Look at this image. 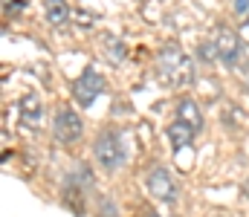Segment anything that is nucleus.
Listing matches in <instances>:
<instances>
[{"instance_id":"obj_1","label":"nucleus","mask_w":249,"mask_h":217,"mask_svg":"<svg viewBox=\"0 0 249 217\" xmlns=\"http://www.w3.org/2000/svg\"><path fill=\"white\" fill-rule=\"evenodd\" d=\"M157 78L165 87H186L194 81V61L180 47H162L157 55Z\"/></svg>"},{"instance_id":"obj_2","label":"nucleus","mask_w":249,"mask_h":217,"mask_svg":"<svg viewBox=\"0 0 249 217\" xmlns=\"http://www.w3.org/2000/svg\"><path fill=\"white\" fill-rule=\"evenodd\" d=\"M93 153H96V159H99L102 168L116 171L124 162V153H127V150H124V142L116 131H105V134H99V139L93 145Z\"/></svg>"},{"instance_id":"obj_3","label":"nucleus","mask_w":249,"mask_h":217,"mask_svg":"<svg viewBox=\"0 0 249 217\" xmlns=\"http://www.w3.org/2000/svg\"><path fill=\"white\" fill-rule=\"evenodd\" d=\"M99 93H105V78H102V75H99L96 70L81 72V78H78V81L72 84V99H75V101H78L81 107L93 104Z\"/></svg>"},{"instance_id":"obj_4","label":"nucleus","mask_w":249,"mask_h":217,"mask_svg":"<svg viewBox=\"0 0 249 217\" xmlns=\"http://www.w3.org/2000/svg\"><path fill=\"white\" fill-rule=\"evenodd\" d=\"M81 131H84L81 116H75L70 107H61L55 113V139L61 145H75L81 139Z\"/></svg>"},{"instance_id":"obj_5","label":"nucleus","mask_w":249,"mask_h":217,"mask_svg":"<svg viewBox=\"0 0 249 217\" xmlns=\"http://www.w3.org/2000/svg\"><path fill=\"white\" fill-rule=\"evenodd\" d=\"M148 191L157 200H174L177 197V185H174V180L165 168H157V171L148 174Z\"/></svg>"},{"instance_id":"obj_6","label":"nucleus","mask_w":249,"mask_h":217,"mask_svg":"<svg viewBox=\"0 0 249 217\" xmlns=\"http://www.w3.org/2000/svg\"><path fill=\"white\" fill-rule=\"evenodd\" d=\"M214 50H217V58L235 61V58H238V50H241V41H238V35H235L232 29L220 26V29L214 32Z\"/></svg>"},{"instance_id":"obj_7","label":"nucleus","mask_w":249,"mask_h":217,"mask_svg":"<svg viewBox=\"0 0 249 217\" xmlns=\"http://www.w3.org/2000/svg\"><path fill=\"white\" fill-rule=\"evenodd\" d=\"M177 116H180V122L191 125L194 131H200V128H203L200 107H197V101H191V99H180V104H177Z\"/></svg>"},{"instance_id":"obj_8","label":"nucleus","mask_w":249,"mask_h":217,"mask_svg":"<svg viewBox=\"0 0 249 217\" xmlns=\"http://www.w3.org/2000/svg\"><path fill=\"white\" fill-rule=\"evenodd\" d=\"M20 116H23L26 125H38L41 122V99L35 93H26L20 99Z\"/></svg>"},{"instance_id":"obj_9","label":"nucleus","mask_w":249,"mask_h":217,"mask_svg":"<svg viewBox=\"0 0 249 217\" xmlns=\"http://www.w3.org/2000/svg\"><path fill=\"white\" fill-rule=\"evenodd\" d=\"M191 136H194V128H191V125H186V122H180V119L168 128V139H171V145H174V150H177V148H186V145H191Z\"/></svg>"},{"instance_id":"obj_10","label":"nucleus","mask_w":249,"mask_h":217,"mask_svg":"<svg viewBox=\"0 0 249 217\" xmlns=\"http://www.w3.org/2000/svg\"><path fill=\"white\" fill-rule=\"evenodd\" d=\"M44 6H47V20H50V23H55V26L67 23V17H70L67 0H47Z\"/></svg>"},{"instance_id":"obj_11","label":"nucleus","mask_w":249,"mask_h":217,"mask_svg":"<svg viewBox=\"0 0 249 217\" xmlns=\"http://www.w3.org/2000/svg\"><path fill=\"white\" fill-rule=\"evenodd\" d=\"M235 12H238V15L249 12V0H238V3H235Z\"/></svg>"},{"instance_id":"obj_12","label":"nucleus","mask_w":249,"mask_h":217,"mask_svg":"<svg viewBox=\"0 0 249 217\" xmlns=\"http://www.w3.org/2000/svg\"><path fill=\"white\" fill-rule=\"evenodd\" d=\"M244 191H247V197H249V183H247V185H244Z\"/></svg>"}]
</instances>
